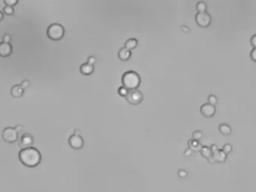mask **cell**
Instances as JSON below:
<instances>
[{
	"instance_id": "cell-12",
	"label": "cell",
	"mask_w": 256,
	"mask_h": 192,
	"mask_svg": "<svg viewBox=\"0 0 256 192\" xmlns=\"http://www.w3.org/2000/svg\"><path fill=\"white\" fill-rule=\"evenodd\" d=\"M11 95L14 98H20L24 95V89L21 84H15L11 89Z\"/></svg>"
},
{
	"instance_id": "cell-34",
	"label": "cell",
	"mask_w": 256,
	"mask_h": 192,
	"mask_svg": "<svg viewBox=\"0 0 256 192\" xmlns=\"http://www.w3.org/2000/svg\"><path fill=\"white\" fill-rule=\"evenodd\" d=\"M209 148H210L211 151H212V153L215 152V151H216L217 150L219 149V148H218V147H217V145H215V144H213V145H211V147H209Z\"/></svg>"
},
{
	"instance_id": "cell-26",
	"label": "cell",
	"mask_w": 256,
	"mask_h": 192,
	"mask_svg": "<svg viewBox=\"0 0 256 192\" xmlns=\"http://www.w3.org/2000/svg\"><path fill=\"white\" fill-rule=\"evenodd\" d=\"M177 174L180 178H185L187 177L188 172L185 169H179L177 172Z\"/></svg>"
},
{
	"instance_id": "cell-37",
	"label": "cell",
	"mask_w": 256,
	"mask_h": 192,
	"mask_svg": "<svg viewBox=\"0 0 256 192\" xmlns=\"http://www.w3.org/2000/svg\"><path fill=\"white\" fill-rule=\"evenodd\" d=\"M81 131L79 129H78V128H76V130H75L74 131V134H76V135H79V136H81Z\"/></svg>"
},
{
	"instance_id": "cell-20",
	"label": "cell",
	"mask_w": 256,
	"mask_h": 192,
	"mask_svg": "<svg viewBox=\"0 0 256 192\" xmlns=\"http://www.w3.org/2000/svg\"><path fill=\"white\" fill-rule=\"evenodd\" d=\"M117 92H118V94L120 95V96L125 98L126 96H127L128 92H129V90H128L127 89H126L124 87L121 86V87H119Z\"/></svg>"
},
{
	"instance_id": "cell-9",
	"label": "cell",
	"mask_w": 256,
	"mask_h": 192,
	"mask_svg": "<svg viewBox=\"0 0 256 192\" xmlns=\"http://www.w3.org/2000/svg\"><path fill=\"white\" fill-rule=\"evenodd\" d=\"M200 111L203 117L206 118H211L214 117L216 113V107L209 103H205L201 106Z\"/></svg>"
},
{
	"instance_id": "cell-38",
	"label": "cell",
	"mask_w": 256,
	"mask_h": 192,
	"mask_svg": "<svg viewBox=\"0 0 256 192\" xmlns=\"http://www.w3.org/2000/svg\"><path fill=\"white\" fill-rule=\"evenodd\" d=\"M4 13H3V12H2V11H0V21H2V20L4 19Z\"/></svg>"
},
{
	"instance_id": "cell-11",
	"label": "cell",
	"mask_w": 256,
	"mask_h": 192,
	"mask_svg": "<svg viewBox=\"0 0 256 192\" xmlns=\"http://www.w3.org/2000/svg\"><path fill=\"white\" fill-rule=\"evenodd\" d=\"M212 156L215 162L220 163V164H223L227 159V154H225L221 149H218L212 153Z\"/></svg>"
},
{
	"instance_id": "cell-13",
	"label": "cell",
	"mask_w": 256,
	"mask_h": 192,
	"mask_svg": "<svg viewBox=\"0 0 256 192\" xmlns=\"http://www.w3.org/2000/svg\"><path fill=\"white\" fill-rule=\"evenodd\" d=\"M132 52L130 50L127 49L126 48H121L118 51V57L120 60L123 62L128 61L131 58Z\"/></svg>"
},
{
	"instance_id": "cell-33",
	"label": "cell",
	"mask_w": 256,
	"mask_h": 192,
	"mask_svg": "<svg viewBox=\"0 0 256 192\" xmlns=\"http://www.w3.org/2000/svg\"><path fill=\"white\" fill-rule=\"evenodd\" d=\"M14 128H15V131H16L18 133V134H19V133L22 132L24 127H23L22 125H16L15 127H14Z\"/></svg>"
},
{
	"instance_id": "cell-27",
	"label": "cell",
	"mask_w": 256,
	"mask_h": 192,
	"mask_svg": "<svg viewBox=\"0 0 256 192\" xmlns=\"http://www.w3.org/2000/svg\"><path fill=\"white\" fill-rule=\"evenodd\" d=\"M96 57H94V56H90L87 59V63H89V65H94L95 64V63H96Z\"/></svg>"
},
{
	"instance_id": "cell-16",
	"label": "cell",
	"mask_w": 256,
	"mask_h": 192,
	"mask_svg": "<svg viewBox=\"0 0 256 192\" xmlns=\"http://www.w3.org/2000/svg\"><path fill=\"white\" fill-rule=\"evenodd\" d=\"M138 42L137 40V39L135 38H129L127 39V40L124 43V48H126L127 49L130 50V51H132V50L135 49V48L138 46Z\"/></svg>"
},
{
	"instance_id": "cell-5",
	"label": "cell",
	"mask_w": 256,
	"mask_h": 192,
	"mask_svg": "<svg viewBox=\"0 0 256 192\" xmlns=\"http://www.w3.org/2000/svg\"><path fill=\"white\" fill-rule=\"evenodd\" d=\"M2 139L8 144H13L18 139V133L13 127H6L2 134Z\"/></svg>"
},
{
	"instance_id": "cell-14",
	"label": "cell",
	"mask_w": 256,
	"mask_h": 192,
	"mask_svg": "<svg viewBox=\"0 0 256 192\" xmlns=\"http://www.w3.org/2000/svg\"><path fill=\"white\" fill-rule=\"evenodd\" d=\"M95 71V67L94 65H89V63H85L81 65L80 72L83 76H90Z\"/></svg>"
},
{
	"instance_id": "cell-15",
	"label": "cell",
	"mask_w": 256,
	"mask_h": 192,
	"mask_svg": "<svg viewBox=\"0 0 256 192\" xmlns=\"http://www.w3.org/2000/svg\"><path fill=\"white\" fill-rule=\"evenodd\" d=\"M188 146L189 148L193 151V152H199L202 148V145L199 141H196L194 139H190L188 141Z\"/></svg>"
},
{
	"instance_id": "cell-10",
	"label": "cell",
	"mask_w": 256,
	"mask_h": 192,
	"mask_svg": "<svg viewBox=\"0 0 256 192\" xmlns=\"http://www.w3.org/2000/svg\"><path fill=\"white\" fill-rule=\"evenodd\" d=\"M13 52V46L11 43L1 42L0 43V57H8Z\"/></svg>"
},
{
	"instance_id": "cell-29",
	"label": "cell",
	"mask_w": 256,
	"mask_h": 192,
	"mask_svg": "<svg viewBox=\"0 0 256 192\" xmlns=\"http://www.w3.org/2000/svg\"><path fill=\"white\" fill-rule=\"evenodd\" d=\"M2 40H3L2 42L10 43V42H11V36L8 34H5V35L3 36V37H2Z\"/></svg>"
},
{
	"instance_id": "cell-30",
	"label": "cell",
	"mask_w": 256,
	"mask_h": 192,
	"mask_svg": "<svg viewBox=\"0 0 256 192\" xmlns=\"http://www.w3.org/2000/svg\"><path fill=\"white\" fill-rule=\"evenodd\" d=\"M29 84H30V83H29V80H24V81H22L21 83V87H22L24 88V89H27V88H28L29 86Z\"/></svg>"
},
{
	"instance_id": "cell-31",
	"label": "cell",
	"mask_w": 256,
	"mask_h": 192,
	"mask_svg": "<svg viewBox=\"0 0 256 192\" xmlns=\"http://www.w3.org/2000/svg\"><path fill=\"white\" fill-rule=\"evenodd\" d=\"M250 43H251L252 46H253L254 48H255L256 46V34H253L252 36L251 39H250Z\"/></svg>"
},
{
	"instance_id": "cell-19",
	"label": "cell",
	"mask_w": 256,
	"mask_h": 192,
	"mask_svg": "<svg viewBox=\"0 0 256 192\" xmlns=\"http://www.w3.org/2000/svg\"><path fill=\"white\" fill-rule=\"evenodd\" d=\"M206 9H207V5L205 2L203 1H199L196 4V10H197L198 12V13H204L206 12Z\"/></svg>"
},
{
	"instance_id": "cell-25",
	"label": "cell",
	"mask_w": 256,
	"mask_h": 192,
	"mask_svg": "<svg viewBox=\"0 0 256 192\" xmlns=\"http://www.w3.org/2000/svg\"><path fill=\"white\" fill-rule=\"evenodd\" d=\"M4 3L5 4V6H10L13 8L18 3V0H4Z\"/></svg>"
},
{
	"instance_id": "cell-18",
	"label": "cell",
	"mask_w": 256,
	"mask_h": 192,
	"mask_svg": "<svg viewBox=\"0 0 256 192\" xmlns=\"http://www.w3.org/2000/svg\"><path fill=\"white\" fill-rule=\"evenodd\" d=\"M200 153L201 154L202 156L204 157V158H208L210 156H212V154L210 148L208 146H202L201 149L200 151Z\"/></svg>"
},
{
	"instance_id": "cell-4",
	"label": "cell",
	"mask_w": 256,
	"mask_h": 192,
	"mask_svg": "<svg viewBox=\"0 0 256 192\" xmlns=\"http://www.w3.org/2000/svg\"><path fill=\"white\" fill-rule=\"evenodd\" d=\"M126 101L133 106L139 105L144 100V95L141 90L136 89L129 90L127 96L125 97Z\"/></svg>"
},
{
	"instance_id": "cell-6",
	"label": "cell",
	"mask_w": 256,
	"mask_h": 192,
	"mask_svg": "<svg viewBox=\"0 0 256 192\" xmlns=\"http://www.w3.org/2000/svg\"><path fill=\"white\" fill-rule=\"evenodd\" d=\"M212 16L207 12L197 13L195 16V21L198 27L202 28H206L209 27L212 23Z\"/></svg>"
},
{
	"instance_id": "cell-21",
	"label": "cell",
	"mask_w": 256,
	"mask_h": 192,
	"mask_svg": "<svg viewBox=\"0 0 256 192\" xmlns=\"http://www.w3.org/2000/svg\"><path fill=\"white\" fill-rule=\"evenodd\" d=\"M203 137V132L201 131H196L193 133V139L200 141Z\"/></svg>"
},
{
	"instance_id": "cell-2",
	"label": "cell",
	"mask_w": 256,
	"mask_h": 192,
	"mask_svg": "<svg viewBox=\"0 0 256 192\" xmlns=\"http://www.w3.org/2000/svg\"><path fill=\"white\" fill-rule=\"evenodd\" d=\"M121 83L123 87L128 90L136 89L139 87L141 84V76L134 70H128L122 75Z\"/></svg>"
},
{
	"instance_id": "cell-23",
	"label": "cell",
	"mask_w": 256,
	"mask_h": 192,
	"mask_svg": "<svg viewBox=\"0 0 256 192\" xmlns=\"http://www.w3.org/2000/svg\"><path fill=\"white\" fill-rule=\"evenodd\" d=\"M208 103L213 105V106H216L217 103V97L215 95L211 94L208 97Z\"/></svg>"
},
{
	"instance_id": "cell-7",
	"label": "cell",
	"mask_w": 256,
	"mask_h": 192,
	"mask_svg": "<svg viewBox=\"0 0 256 192\" xmlns=\"http://www.w3.org/2000/svg\"><path fill=\"white\" fill-rule=\"evenodd\" d=\"M18 146L21 149H25V148H30L34 145V137L28 133H24L21 134V136L18 139Z\"/></svg>"
},
{
	"instance_id": "cell-17",
	"label": "cell",
	"mask_w": 256,
	"mask_h": 192,
	"mask_svg": "<svg viewBox=\"0 0 256 192\" xmlns=\"http://www.w3.org/2000/svg\"><path fill=\"white\" fill-rule=\"evenodd\" d=\"M219 131L223 136H228L231 134V126L226 123H221L219 125Z\"/></svg>"
},
{
	"instance_id": "cell-1",
	"label": "cell",
	"mask_w": 256,
	"mask_h": 192,
	"mask_svg": "<svg viewBox=\"0 0 256 192\" xmlns=\"http://www.w3.org/2000/svg\"><path fill=\"white\" fill-rule=\"evenodd\" d=\"M18 159L20 162L25 167L34 168L40 164L42 155L37 148L30 147L25 149H21L19 151Z\"/></svg>"
},
{
	"instance_id": "cell-24",
	"label": "cell",
	"mask_w": 256,
	"mask_h": 192,
	"mask_svg": "<svg viewBox=\"0 0 256 192\" xmlns=\"http://www.w3.org/2000/svg\"><path fill=\"white\" fill-rule=\"evenodd\" d=\"M222 150L225 154L228 155V154L231 153V151H232V146H231V144H229V143H226V144H225V145H223Z\"/></svg>"
},
{
	"instance_id": "cell-36",
	"label": "cell",
	"mask_w": 256,
	"mask_h": 192,
	"mask_svg": "<svg viewBox=\"0 0 256 192\" xmlns=\"http://www.w3.org/2000/svg\"><path fill=\"white\" fill-rule=\"evenodd\" d=\"M207 160H208V161L210 163V164H214V163H215V160H214V158H212V156H210L209 158H208Z\"/></svg>"
},
{
	"instance_id": "cell-8",
	"label": "cell",
	"mask_w": 256,
	"mask_h": 192,
	"mask_svg": "<svg viewBox=\"0 0 256 192\" xmlns=\"http://www.w3.org/2000/svg\"><path fill=\"white\" fill-rule=\"evenodd\" d=\"M68 144L71 148L74 150H80L84 145V140L81 136L72 134L68 139Z\"/></svg>"
},
{
	"instance_id": "cell-22",
	"label": "cell",
	"mask_w": 256,
	"mask_h": 192,
	"mask_svg": "<svg viewBox=\"0 0 256 192\" xmlns=\"http://www.w3.org/2000/svg\"><path fill=\"white\" fill-rule=\"evenodd\" d=\"M15 11L14 8L10 6H5L3 8V13L6 14L7 15H12L14 13Z\"/></svg>"
},
{
	"instance_id": "cell-35",
	"label": "cell",
	"mask_w": 256,
	"mask_h": 192,
	"mask_svg": "<svg viewBox=\"0 0 256 192\" xmlns=\"http://www.w3.org/2000/svg\"><path fill=\"white\" fill-rule=\"evenodd\" d=\"M192 153H193V151H191L189 148H188L187 150H186V151H185L184 155L185 156H189V155H190Z\"/></svg>"
},
{
	"instance_id": "cell-32",
	"label": "cell",
	"mask_w": 256,
	"mask_h": 192,
	"mask_svg": "<svg viewBox=\"0 0 256 192\" xmlns=\"http://www.w3.org/2000/svg\"><path fill=\"white\" fill-rule=\"evenodd\" d=\"M181 30H182V31L184 33H188L189 32V31H190V28L186 25H182V27H181Z\"/></svg>"
},
{
	"instance_id": "cell-3",
	"label": "cell",
	"mask_w": 256,
	"mask_h": 192,
	"mask_svg": "<svg viewBox=\"0 0 256 192\" xmlns=\"http://www.w3.org/2000/svg\"><path fill=\"white\" fill-rule=\"evenodd\" d=\"M65 30L62 25L58 23H53L48 26L47 29V36L49 39L52 40H59L65 35Z\"/></svg>"
},
{
	"instance_id": "cell-28",
	"label": "cell",
	"mask_w": 256,
	"mask_h": 192,
	"mask_svg": "<svg viewBox=\"0 0 256 192\" xmlns=\"http://www.w3.org/2000/svg\"><path fill=\"white\" fill-rule=\"evenodd\" d=\"M250 58H251V60H252V61L256 62V49L255 48H253L251 52H250Z\"/></svg>"
}]
</instances>
